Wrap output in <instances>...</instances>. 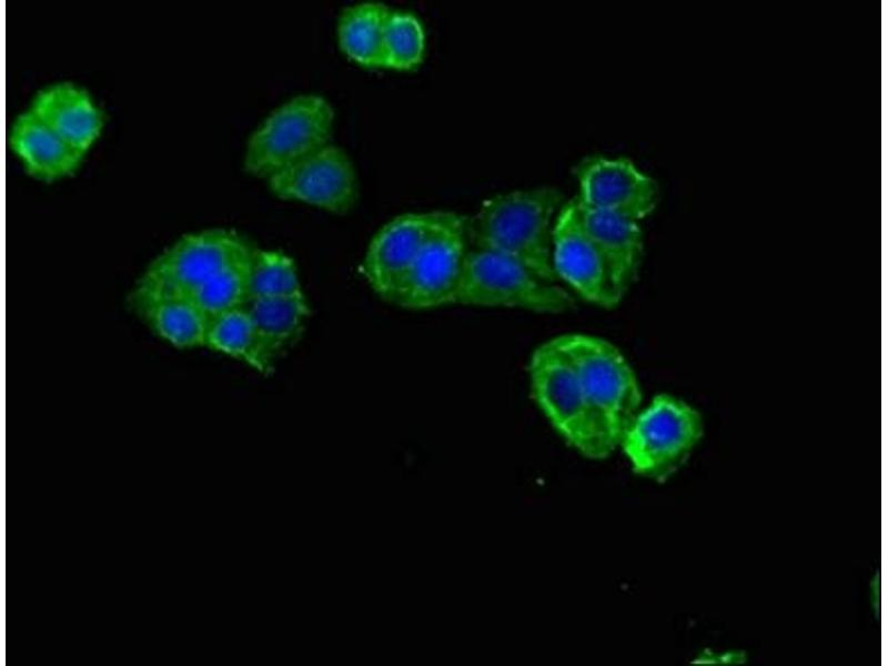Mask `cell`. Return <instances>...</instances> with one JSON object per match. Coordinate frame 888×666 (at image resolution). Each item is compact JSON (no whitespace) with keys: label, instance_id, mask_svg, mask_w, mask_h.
<instances>
[{"label":"cell","instance_id":"obj_1","mask_svg":"<svg viewBox=\"0 0 888 666\" xmlns=\"http://www.w3.org/2000/svg\"><path fill=\"white\" fill-rule=\"evenodd\" d=\"M553 186L514 190L485 200L467 221L472 246L493 250L557 281L553 266V231L562 205Z\"/></svg>","mask_w":888,"mask_h":666},{"label":"cell","instance_id":"obj_2","mask_svg":"<svg viewBox=\"0 0 888 666\" xmlns=\"http://www.w3.org/2000/svg\"><path fill=\"white\" fill-rule=\"evenodd\" d=\"M561 337L574 362L605 458L619 446L639 412L642 391L637 376L610 342L578 333Z\"/></svg>","mask_w":888,"mask_h":666},{"label":"cell","instance_id":"obj_3","mask_svg":"<svg viewBox=\"0 0 888 666\" xmlns=\"http://www.w3.org/2000/svg\"><path fill=\"white\" fill-rule=\"evenodd\" d=\"M455 304L562 313L575 305L556 281L521 261L483 248H468Z\"/></svg>","mask_w":888,"mask_h":666},{"label":"cell","instance_id":"obj_4","mask_svg":"<svg viewBox=\"0 0 888 666\" xmlns=\"http://www.w3.org/2000/svg\"><path fill=\"white\" fill-rule=\"evenodd\" d=\"M704 430L695 407L670 394H658L636 414L619 446L637 474L664 482L687 462Z\"/></svg>","mask_w":888,"mask_h":666},{"label":"cell","instance_id":"obj_5","mask_svg":"<svg viewBox=\"0 0 888 666\" xmlns=\"http://www.w3.org/2000/svg\"><path fill=\"white\" fill-rule=\"evenodd\" d=\"M334 111L317 94L294 97L271 112L249 139L245 170L270 179L330 143Z\"/></svg>","mask_w":888,"mask_h":666},{"label":"cell","instance_id":"obj_6","mask_svg":"<svg viewBox=\"0 0 888 666\" xmlns=\"http://www.w3.org/2000/svg\"><path fill=\"white\" fill-rule=\"evenodd\" d=\"M532 394L564 440L589 458H604L574 362L561 336L539 345L529 361Z\"/></svg>","mask_w":888,"mask_h":666},{"label":"cell","instance_id":"obj_7","mask_svg":"<svg viewBox=\"0 0 888 666\" xmlns=\"http://www.w3.org/2000/svg\"><path fill=\"white\" fill-rule=\"evenodd\" d=\"M254 250L242 236L229 230L185 235L153 261L133 295L190 296L219 272L250 260Z\"/></svg>","mask_w":888,"mask_h":666},{"label":"cell","instance_id":"obj_8","mask_svg":"<svg viewBox=\"0 0 888 666\" xmlns=\"http://www.w3.org/2000/svg\"><path fill=\"white\" fill-rule=\"evenodd\" d=\"M467 243V220L446 211L442 223L418 253L393 303L410 310L455 304Z\"/></svg>","mask_w":888,"mask_h":666},{"label":"cell","instance_id":"obj_9","mask_svg":"<svg viewBox=\"0 0 888 666\" xmlns=\"http://www.w3.org/2000/svg\"><path fill=\"white\" fill-rule=\"evenodd\" d=\"M573 172L578 184L575 199L586 208L639 221L658 202L656 181L628 158L587 155Z\"/></svg>","mask_w":888,"mask_h":666},{"label":"cell","instance_id":"obj_10","mask_svg":"<svg viewBox=\"0 0 888 666\" xmlns=\"http://www.w3.org/2000/svg\"><path fill=\"white\" fill-rule=\"evenodd\" d=\"M553 266L557 279L599 307L616 306L626 293L582 226L574 199L561 208L554 224Z\"/></svg>","mask_w":888,"mask_h":666},{"label":"cell","instance_id":"obj_11","mask_svg":"<svg viewBox=\"0 0 888 666\" xmlns=\"http://www.w3.org/2000/svg\"><path fill=\"white\" fill-rule=\"evenodd\" d=\"M281 199L304 202L334 213L347 212L357 198V178L346 152L326 144L268 179Z\"/></svg>","mask_w":888,"mask_h":666},{"label":"cell","instance_id":"obj_12","mask_svg":"<svg viewBox=\"0 0 888 666\" xmlns=\"http://www.w3.org/2000/svg\"><path fill=\"white\" fill-rule=\"evenodd\" d=\"M445 214L446 211L403 214L374 235L365 255L364 273L381 297L394 302L418 253Z\"/></svg>","mask_w":888,"mask_h":666},{"label":"cell","instance_id":"obj_13","mask_svg":"<svg viewBox=\"0 0 888 666\" xmlns=\"http://www.w3.org/2000/svg\"><path fill=\"white\" fill-rule=\"evenodd\" d=\"M29 109L81 154L102 128L100 110L83 89L72 83H57L41 90Z\"/></svg>","mask_w":888,"mask_h":666},{"label":"cell","instance_id":"obj_14","mask_svg":"<svg viewBox=\"0 0 888 666\" xmlns=\"http://www.w3.org/2000/svg\"><path fill=\"white\" fill-rule=\"evenodd\" d=\"M574 200L582 226L612 268L622 289L627 292L636 279L644 252L638 221L589 209Z\"/></svg>","mask_w":888,"mask_h":666},{"label":"cell","instance_id":"obj_15","mask_svg":"<svg viewBox=\"0 0 888 666\" xmlns=\"http://www.w3.org/2000/svg\"><path fill=\"white\" fill-rule=\"evenodd\" d=\"M10 144L27 170L41 179L54 180L75 171L83 154L78 152L30 109L14 121Z\"/></svg>","mask_w":888,"mask_h":666},{"label":"cell","instance_id":"obj_16","mask_svg":"<svg viewBox=\"0 0 888 666\" xmlns=\"http://www.w3.org/2000/svg\"><path fill=\"white\" fill-rule=\"evenodd\" d=\"M132 304L161 339L180 349L206 346L211 320L190 296L132 295Z\"/></svg>","mask_w":888,"mask_h":666},{"label":"cell","instance_id":"obj_17","mask_svg":"<svg viewBox=\"0 0 888 666\" xmlns=\"http://www.w3.org/2000/svg\"><path fill=\"white\" fill-rule=\"evenodd\" d=\"M392 10L380 2H362L346 8L339 21L342 51L370 68L384 67V37Z\"/></svg>","mask_w":888,"mask_h":666},{"label":"cell","instance_id":"obj_18","mask_svg":"<svg viewBox=\"0 0 888 666\" xmlns=\"http://www.w3.org/2000/svg\"><path fill=\"white\" fill-rule=\"evenodd\" d=\"M206 346L242 361L263 374L273 370L276 357L245 306L211 320Z\"/></svg>","mask_w":888,"mask_h":666},{"label":"cell","instance_id":"obj_19","mask_svg":"<svg viewBox=\"0 0 888 666\" xmlns=\"http://www.w3.org/2000/svg\"><path fill=\"white\" fill-rule=\"evenodd\" d=\"M245 307L275 356L297 342L310 315L304 294L254 299Z\"/></svg>","mask_w":888,"mask_h":666},{"label":"cell","instance_id":"obj_20","mask_svg":"<svg viewBox=\"0 0 888 666\" xmlns=\"http://www.w3.org/2000/svg\"><path fill=\"white\" fill-rule=\"evenodd\" d=\"M249 289L250 300L303 294L294 261L272 250H254Z\"/></svg>","mask_w":888,"mask_h":666},{"label":"cell","instance_id":"obj_21","mask_svg":"<svg viewBox=\"0 0 888 666\" xmlns=\"http://www.w3.org/2000/svg\"><path fill=\"white\" fill-rule=\"evenodd\" d=\"M251 259L219 272L190 295L210 320L248 304Z\"/></svg>","mask_w":888,"mask_h":666},{"label":"cell","instance_id":"obj_22","mask_svg":"<svg viewBox=\"0 0 888 666\" xmlns=\"http://www.w3.org/2000/svg\"><path fill=\"white\" fill-rule=\"evenodd\" d=\"M425 52V32L416 16L393 11L384 37V67L411 70L418 65Z\"/></svg>","mask_w":888,"mask_h":666}]
</instances>
